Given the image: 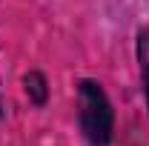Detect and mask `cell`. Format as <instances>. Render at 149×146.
<instances>
[{
    "instance_id": "obj_1",
    "label": "cell",
    "mask_w": 149,
    "mask_h": 146,
    "mask_svg": "<svg viewBox=\"0 0 149 146\" xmlns=\"http://www.w3.org/2000/svg\"><path fill=\"white\" fill-rule=\"evenodd\" d=\"M77 123H80L83 138L92 146L112 143L115 112H112V103L106 97V92H103V86L92 77L77 80Z\"/></svg>"
},
{
    "instance_id": "obj_2",
    "label": "cell",
    "mask_w": 149,
    "mask_h": 146,
    "mask_svg": "<svg viewBox=\"0 0 149 146\" xmlns=\"http://www.w3.org/2000/svg\"><path fill=\"white\" fill-rule=\"evenodd\" d=\"M23 86H26V95H29V100L35 103V106H43L46 103V97H49V83H46V74L43 72H29L23 77Z\"/></svg>"
},
{
    "instance_id": "obj_3",
    "label": "cell",
    "mask_w": 149,
    "mask_h": 146,
    "mask_svg": "<svg viewBox=\"0 0 149 146\" xmlns=\"http://www.w3.org/2000/svg\"><path fill=\"white\" fill-rule=\"evenodd\" d=\"M138 63H141V80H143V95L149 106V26L138 32Z\"/></svg>"
}]
</instances>
